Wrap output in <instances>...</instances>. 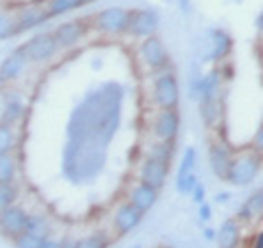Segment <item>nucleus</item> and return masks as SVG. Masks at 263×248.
Returning a JSON list of instances; mask_svg holds the SVG:
<instances>
[{
  "instance_id": "f257e3e1",
  "label": "nucleus",
  "mask_w": 263,
  "mask_h": 248,
  "mask_svg": "<svg viewBox=\"0 0 263 248\" xmlns=\"http://www.w3.org/2000/svg\"><path fill=\"white\" fill-rule=\"evenodd\" d=\"M125 88L117 81L90 88L66 123L62 173L72 185H88L103 171L108 147L123 123Z\"/></svg>"
},
{
  "instance_id": "f03ea898",
  "label": "nucleus",
  "mask_w": 263,
  "mask_h": 248,
  "mask_svg": "<svg viewBox=\"0 0 263 248\" xmlns=\"http://www.w3.org/2000/svg\"><path fill=\"white\" fill-rule=\"evenodd\" d=\"M261 167H263V154H259L252 145L239 147V150H235L226 180L235 187H248L261 173Z\"/></svg>"
},
{
  "instance_id": "7ed1b4c3",
  "label": "nucleus",
  "mask_w": 263,
  "mask_h": 248,
  "mask_svg": "<svg viewBox=\"0 0 263 248\" xmlns=\"http://www.w3.org/2000/svg\"><path fill=\"white\" fill-rule=\"evenodd\" d=\"M152 97H154V103L158 110L178 108L180 105V84H178V77L174 75L171 68H162V70L156 73Z\"/></svg>"
},
{
  "instance_id": "20e7f679",
  "label": "nucleus",
  "mask_w": 263,
  "mask_h": 248,
  "mask_svg": "<svg viewBox=\"0 0 263 248\" xmlns=\"http://www.w3.org/2000/svg\"><path fill=\"white\" fill-rule=\"evenodd\" d=\"M127 24L129 9H123V7H108L92 15V27L103 36H123L127 33Z\"/></svg>"
},
{
  "instance_id": "39448f33",
  "label": "nucleus",
  "mask_w": 263,
  "mask_h": 248,
  "mask_svg": "<svg viewBox=\"0 0 263 248\" xmlns=\"http://www.w3.org/2000/svg\"><path fill=\"white\" fill-rule=\"evenodd\" d=\"M22 51H24V55H27V62L44 64L48 60H53L60 48H57V44H55L53 31H48V33H37V36L27 40V42L22 44Z\"/></svg>"
},
{
  "instance_id": "423d86ee",
  "label": "nucleus",
  "mask_w": 263,
  "mask_h": 248,
  "mask_svg": "<svg viewBox=\"0 0 263 248\" xmlns=\"http://www.w3.org/2000/svg\"><path fill=\"white\" fill-rule=\"evenodd\" d=\"M195 165H197V150L193 145H189L184 147L182 161H180V167H178V176H176V191L180 196H191L193 187L197 185Z\"/></svg>"
},
{
  "instance_id": "0eeeda50",
  "label": "nucleus",
  "mask_w": 263,
  "mask_h": 248,
  "mask_svg": "<svg viewBox=\"0 0 263 248\" xmlns=\"http://www.w3.org/2000/svg\"><path fill=\"white\" fill-rule=\"evenodd\" d=\"M141 60L143 64L149 68V73H158L162 68H167L169 64V51L167 46H164V42L158 38V36H149L143 40L141 44Z\"/></svg>"
},
{
  "instance_id": "6e6552de",
  "label": "nucleus",
  "mask_w": 263,
  "mask_h": 248,
  "mask_svg": "<svg viewBox=\"0 0 263 248\" xmlns=\"http://www.w3.org/2000/svg\"><path fill=\"white\" fill-rule=\"evenodd\" d=\"M233 156H235V147L230 145L226 138L219 136L209 145V165H211L213 173H215V178L226 180L230 163H233Z\"/></svg>"
},
{
  "instance_id": "1a4fd4ad",
  "label": "nucleus",
  "mask_w": 263,
  "mask_h": 248,
  "mask_svg": "<svg viewBox=\"0 0 263 248\" xmlns=\"http://www.w3.org/2000/svg\"><path fill=\"white\" fill-rule=\"evenodd\" d=\"M160 27V18L158 13L152 9H136L129 11V24H127V33L136 40H145L149 36H156Z\"/></svg>"
},
{
  "instance_id": "9d476101",
  "label": "nucleus",
  "mask_w": 263,
  "mask_h": 248,
  "mask_svg": "<svg viewBox=\"0 0 263 248\" xmlns=\"http://www.w3.org/2000/svg\"><path fill=\"white\" fill-rule=\"evenodd\" d=\"M180 134V112L178 108L158 110L154 117V136L158 140H176Z\"/></svg>"
},
{
  "instance_id": "9b49d317",
  "label": "nucleus",
  "mask_w": 263,
  "mask_h": 248,
  "mask_svg": "<svg viewBox=\"0 0 263 248\" xmlns=\"http://www.w3.org/2000/svg\"><path fill=\"white\" fill-rule=\"evenodd\" d=\"M167 178H169V163L145 156V161L141 163V167H138V180L160 191V189L167 185Z\"/></svg>"
},
{
  "instance_id": "f8f14e48",
  "label": "nucleus",
  "mask_w": 263,
  "mask_h": 248,
  "mask_svg": "<svg viewBox=\"0 0 263 248\" xmlns=\"http://www.w3.org/2000/svg\"><path fill=\"white\" fill-rule=\"evenodd\" d=\"M27 218L29 213L18 204H11L7 209L0 211V233L15 239L18 235H22L27 231Z\"/></svg>"
},
{
  "instance_id": "ddd939ff",
  "label": "nucleus",
  "mask_w": 263,
  "mask_h": 248,
  "mask_svg": "<svg viewBox=\"0 0 263 248\" xmlns=\"http://www.w3.org/2000/svg\"><path fill=\"white\" fill-rule=\"evenodd\" d=\"M86 22L84 20H70V22H62L60 27L53 31V38H55V44L60 51H68V48L77 46L81 40L86 36Z\"/></svg>"
},
{
  "instance_id": "4468645a",
  "label": "nucleus",
  "mask_w": 263,
  "mask_h": 248,
  "mask_svg": "<svg viewBox=\"0 0 263 248\" xmlns=\"http://www.w3.org/2000/svg\"><path fill=\"white\" fill-rule=\"evenodd\" d=\"M15 18V31L22 33V31H31L40 27V24H44L48 18V13L44 9V3H29L18 9V13H13Z\"/></svg>"
},
{
  "instance_id": "2eb2a0df",
  "label": "nucleus",
  "mask_w": 263,
  "mask_h": 248,
  "mask_svg": "<svg viewBox=\"0 0 263 248\" xmlns=\"http://www.w3.org/2000/svg\"><path fill=\"white\" fill-rule=\"evenodd\" d=\"M143 216H145V213L138 211L134 204L123 202V204L117 206V211H114L112 224H114V228H117V233L127 235V233H132V231H134L143 222Z\"/></svg>"
},
{
  "instance_id": "dca6fc26",
  "label": "nucleus",
  "mask_w": 263,
  "mask_h": 248,
  "mask_svg": "<svg viewBox=\"0 0 263 248\" xmlns=\"http://www.w3.org/2000/svg\"><path fill=\"white\" fill-rule=\"evenodd\" d=\"M127 202L129 204H134L138 211H152L154 209V204L158 202V189H154L149 185H145V183H134L129 189H127Z\"/></svg>"
},
{
  "instance_id": "f3484780",
  "label": "nucleus",
  "mask_w": 263,
  "mask_h": 248,
  "mask_svg": "<svg viewBox=\"0 0 263 248\" xmlns=\"http://www.w3.org/2000/svg\"><path fill=\"white\" fill-rule=\"evenodd\" d=\"M217 248H239L241 246V222L237 218H228L215 228Z\"/></svg>"
},
{
  "instance_id": "a211bd4d",
  "label": "nucleus",
  "mask_w": 263,
  "mask_h": 248,
  "mask_svg": "<svg viewBox=\"0 0 263 248\" xmlns=\"http://www.w3.org/2000/svg\"><path fill=\"white\" fill-rule=\"evenodd\" d=\"M237 220L241 224H257L263 220V189H257L246 198L241 209L237 211Z\"/></svg>"
},
{
  "instance_id": "6ab92c4d",
  "label": "nucleus",
  "mask_w": 263,
  "mask_h": 248,
  "mask_svg": "<svg viewBox=\"0 0 263 248\" xmlns=\"http://www.w3.org/2000/svg\"><path fill=\"white\" fill-rule=\"evenodd\" d=\"M211 48H209V60L215 64H221L226 57L233 53V38L224 29H213L211 31Z\"/></svg>"
},
{
  "instance_id": "aec40b11",
  "label": "nucleus",
  "mask_w": 263,
  "mask_h": 248,
  "mask_svg": "<svg viewBox=\"0 0 263 248\" xmlns=\"http://www.w3.org/2000/svg\"><path fill=\"white\" fill-rule=\"evenodd\" d=\"M27 55H24L22 51V46L20 48H15L13 53H9V57L0 64V79L3 81H13V79H18L24 70H27Z\"/></svg>"
},
{
  "instance_id": "412c9836",
  "label": "nucleus",
  "mask_w": 263,
  "mask_h": 248,
  "mask_svg": "<svg viewBox=\"0 0 263 248\" xmlns=\"http://www.w3.org/2000/svg\"><path fill=\"white\" fill-rule=\"evenodd\" d=\"M200 103V117L202 123L209 130H217L221 126V114H224V105H221V97L217 99H204Z\"/></svg>"
},
{
  "instance_id": "4be33fe9",
  "label": "nucleus",
  "mask_w": 263,
  "mask_h": 248,
  "mask_svg": "<svg viewBox=\"0 0 263 248\" xmlns=\"http://www.w3.org/2000/svg\"><path fill=\"white\" fill-rule=\"evenodd\" d=\"M147 156L171 165V161H174V156H176V140H158L156 138L149 145V150H147Z\"/></svg>"
},
{
  "instance_id": "5701e85b",
  "label": "nucleus",
  "mask_w": 263,
  "mask_h": 248,
  "mask_svg": "<svg viewBox=\"0 0 263 248\" xmlns=\"http://www.w3.org/2000/svg\"><path fill=\"white\" fill-rule=\"evenodd\" d=\"M84 7L81 0H44V9L48 13V18H57V15H64V13H70Z\"/></svg>"
},
{
  "instance_id": "b1692460",
  "label": "nucleus",
  "mask_w": 263,
  "mask_h": 248,
  "mask_svg": "<svg viewBox=\"0 0 263 248\" xmlns=\"http://www.w3.org/2000/svg\"><path fill=\"white\" fill-rule=\"evenodd\" d=\"M27 233L44 239V237H48V233H51V224H48V220L42 216V213H29V218H27Z\"/></svg>"
},
{
  "instance_id": "393cba45",
  "label": "nucleus",
  "mask_w": 263,
  "mask_h": 248,
  "mask_svg": "<svg viewBox=\"0 0 263 248\" xmlns=\"http://www.w3.org/2000/svg\"><path fill=\"white\" fill-rule=\"evenodd\" d=\"M15 173H18V165L13 154H0V183H15Z\"/></svg>"
},
{
  "instance_id": "a878e982",
  "label": "nucleus",
  "mask_w": 263,
  "mask_h": 248,
  "mask_svg": "<svg viewBox=\"0 0 263 248\" xmlns=\"http://www.w3.org/2000/svg\"><path fill=\"white\" fill-rule=\"evenodd\" d=\"M24 114V103L18 97H9L5 103V112H3V123H15Z\"/></svg>"
},
{
  "instance_id": "bb28decb",
  "label": "nucleus",
  "mask_w": 263,
  "mask_h": 248,
  "mask_svg": "<svg viewBox=\"0 0 263 248\" xmlns=\"http://www.w3.org/2000/svg\"><path fill=\"white\" fill-rule=\"evenodd\" d=\"M15 147V132L9 123H3L0 121V154H7V152H13Z\"/></svg>"
},
{
  "instance_id": "cd10ccee",
  "label": "nucleus",
  "mask_w": 263,
  "mask_h": 248,
  "mask_svg": "<svg viewBox=\"0 0 263 248\" xmlns=\"http://www.w3.org/2000/svg\"><path fill=\"white\" fill-rule=\"evenodd\" d=\"M15 200H18V187H15V183H0V211L15 204Z\"/></svg>"
},
{
  "instance_id": "c85d7f7f",
  "label": "nucleus",
  "mask_w": 263,
  "mask_h": 248,
  "mask_svg": "<svg viewBox=\"0 0 263 248\" xmlns=\"http://www.w3.org/2000/svg\"><path fill=\"white\" fill-rule=\"evenodd\" d=\"M108 246H110V239L103 233H92L77 239V248H108Z\"/></svg>"
},
{
  "instance_id": "c756f323",
  "label": "nucleus",
  "mask_w": 263,
  "mask_h": 248,
  "mask_svg": "<svg viewBox=\"0 0 263 248\" xmlns=\"http://www.w3.org/2000/svg\"><path fill=\"white\" fill-rule=\"evenodd\" d=\"M13 36H18V31H15V18L11 13L0 11V40H7Z\"/></svg>"
},
{
  "instance_id": "7c9ffc66",
  "label": "nucleus",
  "mask_w": 263,
  "mask_h": 248,
  "mask_svg": "<svg viewBox=\"0 0 263 248\" xmlns=\"http://www.w3.org/2000/svg\"><path fill=\"white\" fill-rule=\"evenodd\" d=\"M13 244H15V248H40V244H42V239L24 231L22 235H18V237L13 239Z\"/></svg>"
},
{
  "instance_id": "2f4dec72",
  "label": "nucleus",
  "mask_w": 263,
  "mask_h": 248,
  "mask_svg": "<svg viewBox=\"0 0 263 248\" xmlns=\"http://www.w3.org/2000/svg\"><path fill=\"white\" fill-rule=\"evenodd\" d=\"M197 218H200L202 224H209L211 218H213V209H211V204L204 200L202 204H197Z\"/></svg>"
},
{
  "instance_id": "473e14b6",
  "label": "nucleus",
  "mask_w": 263,
  "mask_h": 248,
  "mask_svg": "<svg viewBox=\"0 0 263 248\" xmlns=\"http://www.w3.org/2000/svg\"><path fill=\"white\" fill-rule=\"evenodd\" d=\"M191 200L195 204H202L204 200H206V187H204V183H197L193 187V191H191Z\"/></svg>"
},
{
  "instance_id": "72a5a7b5",
  "label": "nucleus",
  "mask_w": 263,
  "mask_h": 248,
  "mask_svg": "<svg viewBox=\"0 0 263 248\" xmlns=\"http://www.w3.org/2000/svg\"><path fill=\"white\" fill-rule=\"evenodd\" d=\"M252 147L257 150L259 154H263V126L257 130V134H254V138H252Z\"/></svg>"
},
{
  "instance_id": "f704fd0d",
  "label": "nucleus",
  "mask_w": 263,
  "mask_h": 248,
  "mask_svg": "<svg viewBox=\"0 0 263 248\" xmlns=\"http://www.w3.org/2000/svg\"><path fill=\"white\" fill-rule=\"evenodd\" d=\"M250 248H263V231H259V233L250 239Z\"/></svg>"
},
{
  "instance_id": "c9c22d12",
  "label": "nucleus",
  "mask_w": 263,
  "mask_h": 248,
  "mask_svg": "<svg viewBox=\"0 0 263 248\" xmlns=\"http://www.w3.org/2000/svg\"><path fill=\"white\" fill-rule=\"evenodd\" d=\"M40 248H60V242H57V239H51V237H44Z\"/></svg>"
},
{
  "instance_id": "e433bc0d",
  "label": "nucleus",
  "mask_w": 263,
  "mask_h": 248,
  "mask_svg": "<svg viewBox=\"0 0 263 248\" xmlns=\"http://www.w3.org/2000/svg\"><path fill=\"white\" fill-rule=\"evenodd\" d=\"M60 248H77V239H72V237H64L62 242H60Z\"/></svg>"
},
{
  "instance_id": "4c0bfd02",
  "label": "nucleus",
  "mask_w": 263,
  "mask_h": 248,
  "mask_svg": "<svg viewBox=\"0 0 263 248\" xmlns=\"http://www.w3.org/2000/svg\"><path fill=\"white\" fill-rule=\"evenodd\" d=\"M228 200H230V193H228V191H219V193L215 196V202H217V204H226Z\"/></svg>"
},
{
  "instance_id": "58836bf2",
  "label": "nucleus",
  "mask_w": 263,
  "mask_h": 248,
  "mask_svg": "<svg viewBox=\"0 0 263 248\" xmlns=\"http://www.w3.org/2000/svg\"><path fill=\"white\" fill-rule=\"evenodd\" d=\"M202 233H204V237H206L209 242H215V228H211V226H204V228H202Z\"/></svg>"
},
{
  "instance_id": "ea45409f",
  "label": "nucleus",
  "mask_w": 263,
  "mask_h": 248,
  "mask_svg": "<svg viewBox=\"0 0 263 248\" xmlns=\"http://www.w3.org/2000/svg\"><path fill=\"white\" fill-rule=\"evenodd\" d=\"M257 31H259V36L263 38V9H261V13L257 15Z\"/></svg>"
},
{
  "instance_id": "a19ab883",
  "label": "nucleus",
  "mask_w": 263,
  "mask_h": 248,
  "mask_svg": "<svg viewBox=\"0 0 263 248\" xmlns=\"http://www.w3.org/2000/svg\"><path fill=\"white\" fill-rule=\"evenodd\" d=\"M257 55H259V62H261V66H263V38H261V42H259V46H257Z\"/></svg>"
},
{
  "instance_id": "79ce46f5",
  "label": "nucleus",
  "mask_w": 263,
  "mask_h": 248,
  "mask_svg": "<svg viewBox=\"0 0 263 248\" xmlns=\"http://www.w3.org/2000/svg\"><path fill=\"white\" fill-rule=\"evenodd\" d=\"M81 3H84V5H88V3H92V0H81Z\"/></svg>"
},
{
  "instance_id": "37998d69",
  "label": "nucleus",
  "mask_w": 263,
  "mask_h": 248,
  "mask_svg": "<svg viewBox=\"0 0 263 248\" xmlns=\"http://www.w3.org/2000/svg\"><path fill=\"white\" fill-rule=\"evenodd\" d=\"M129 248H143V246H141V244H136V246H129Z\"/></svg>"
},
{
  "instance_id": "c03bdc74",
  "label": "nucleus",
  "mask_w": 263,
  "mask_h": 248,
  "mask_svg": "<svg viewBox=\"0 0 263 248\" xmlns=\"http://www.w3.org/2000/svg\"><path fill=\"white\" fill-rule=\"evenodd\" d=\"M162 248H174V246H162Z\"/></svg>"
}]
</instances>
